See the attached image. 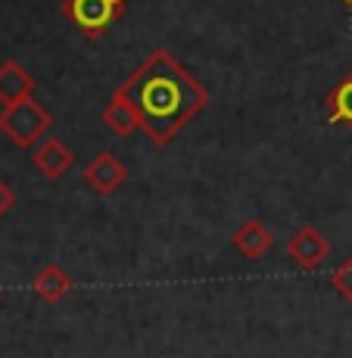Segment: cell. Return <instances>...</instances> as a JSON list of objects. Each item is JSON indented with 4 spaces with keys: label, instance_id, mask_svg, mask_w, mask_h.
<instances>
[{
    "label": "cell",
    "instance_id": "4fadbf2b",
    "mask_svg": "<svg viewBox=\"0 0 352 358\" xmlns=\"http://www.w3.org/2000/svg\"><path fill=\"white\" fill-rule=\"evenodd\" d=\"M13 203H16V194H13V190L6 187L3 181H0V218H3L6 212L13 209Z\"/></svg>",
    "mask_w": 352,
    "mask_h": 358
},
{
    "label": "cell",
    "instance_id": "3957f363",
    "mask_svg": "<svg viewBox=\"0 0 352 358\" xmlns=\"http://www.w3.org/2000/svg\"><path fill=\"white\" fill-rule=\"evenodd\" d=\"M125 6L128 0H66L63 13L87 41H97L119 22Z\"/></svg>",
    "mask_w": 352,
    "mask_h": 358
},
{
    "label": "cell",
    "instance_id": "8fae6325",
    "mask_svg": "<svg viewBox=\"0 0 352 358\" xmlns=\"http://www.w3.org/2000/svg\"><path fill=\"white\" fill-rule=\"evenodd\" d=\"M324 109H328V125H343L352 131V72L324 97Z\"/></svg>",
    "mask_w": 352,
    "mask_h": 358
},
{
    "label": "cell",
    "instance_id": "52a82bcc",
    "mask_svg": "<svg viewBox=\"0 0 352 358\" xmlns=\"http://www.w3.org/2000/svg\"><path fill=\"white\" fill-rule=\"evenodd\" d=\"M31 162H34V169H38L44 178H50V181H59V178H63L66 171L72 169L75 156H72V150H69L66 143L59 141V137H44V141L34 147Z\"/></svg>",
    "mask_w": 352,
    "mask_h": 358
},
{
    "label": "cell",
    "instance_id": "8992f818",
    "mask_svg": "<svg viewBox=\"0 0 352 358\" xmlns=\"http://www.w3.org/2000/svg\"><path fill=\"white\" fill-rule=\"evenodd\" d=\"M34 94V75L16 59L0 63V109L16 106Z\"/></svg>",
    "mask_w": 352,
    "mask_h": 358
},
{
    "label": "cell",
    "instance_id": "9c48e42d",
    "mask_svg": "<svg viewBox=\"0 0 352 358\" xmlns=\"http://www.w3.org/2000/svg\"><path fill=\"white\" fill-rule=\"evenodd\" d=\"M31 290L38 293L41 302H47V306H57V302H63L69 293H72V278L63 271L59 265H44L38 274H34L31 280Z\"/></svg>",
    "mask_w": 352,
    "mask_h": 358
},
{
    "label": "cell",
    "instance_id": "7c38bea8",
    "mask_svg": "<svg viewBox=\"0 0 352 358\" xmlns=\"http://www.w3.org/2000/svg\"><path fill=\"white\" fill-rule=\"evenodd\" d=\"M330 287L340 293V299H346L352 306V256H346L330 271Z\"/></svg>",
    "mask_w": 352,
    "mask_h": 358
},
{
    "label": "cell",
    "instance_id": "6da1fadb",
    "mask_svg": "<svg viewBox=\"0 0 352 358\" xmlns=\"http://www.w3.org/2000/svg\"><path fill=\"white\" fill-rule=\"evenodd\" d=\"M115 91L137 109L153 147H169L209 103V91L169 50H153Z\"/></svg>",
    "mask_w": 352,
    "mask_h": 358
},
{
    "label": "cell",
    "instance_id": "30bf717a",
    "mask_svg": "<svg viewBox=\"0 0 352 358\" xmlns=\"http://www.w3.org/2000/svg\"><path fill=\"white\" fill-rule=\"evenodd\" d=\"M103 122H106V128L119 137H131L134 131H141V115H137V109L131 106V100L122 97L119 91H115L113 100L103 106Z\"/></svg>",
    "mask_w": 352,
    "mask_h": 358
},
{
    "label": "cell",
    "instance_id": "9a60e30c",
    "mask_svg": "<svg viewBox=\"0 0 352 358\" xmlns=\"http://www.w3.org/2000/svg\"><path fill=\"white\" fill-rule=\"evenodd\" d=\"M0 299H3V296H0Z\"/></svg>",
    "mask_w": 352,
    "mask_h": 358
},
{
    "label": "cell",
    "instance_id": "5bb4252c",
    "mask_svg": "<svg viewBox=\"0 0 352 358\" xmlns=\"http://www.w3.org/2000/svg\"><path fill=\"white\" fill-rule=\"evenodd\" d=\"M340 3H343V6H346V10H349V13H352V0H340Z\"/></svg>",
    "mask_w": 352,
    "mask_h": 358
},
{
    "label": "cell",
    "instance_id": "277c9868",
    "mask_svg": "<svg viewBox=\"0 0 352 358\" xmlns=\"http://www.w3.org/2000/svg\"><path fill=\"white\" fill-rule=\"evenodd\" d=\"M287 256L296 268H302V271H318L324 265V259L330 256V240L324 237L318 228H312V224H302L300 231L290 234Z\"/></svg>",
    "mask_w": 352,
    "mask_h": 358
},
{
    "label": "cell",
    "instance_id": "7a4b0ae2",
    "mask_svg": "<svg viewBox=\"0 0 352 358\" xmlns=\"http://www.w3.org/2000/svg\"><path fill=\"white\" fill-rule=\"evenodd\" d=\"M50 128H53V115L34 97L16 103V106L0 109V131H3L19 150L38 147Z\"/></svg>",
    "mask_w": 352,
    "mask_h": 358
},
{
    "label": "cell",
    "instance_id": "ba28073f",
    "mask_svg": "<svg viewBox=\"0 0 352 358\" xmlns=\"http://www.w3.org/2000/svg\"><path fill=\"white\" fill-rule=\"evenodd\" d=\"M231 246L244 259L259 262V259H265L268 250L274 246V234L265 228V222H262V218H250V222H244L237 231H234Z\"/></svg>",
    "mask_w": 352,
    "mask_h": 358
},
{
    "label": "cell",
    "instance_id": "5b68a950",
    "mask_svg": "<svg viewBox=\"0 0 352 358\" xmlns=\"http://www.w3.org/2000/svg\"><path fill=\"white\" fill-rule=\"evenodd\" d=\"M85 181H87V187L97 190L100 196H115V194H119L122 184L128 181V169H125V165H122V162L106 150V153L94 156V159L87 162V169H85Z\"/></svg>",
    "mask_w": 352,
    "mask_h": 358
}]
</instances>
